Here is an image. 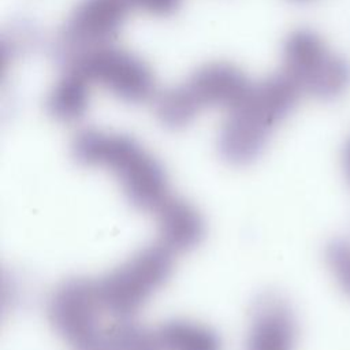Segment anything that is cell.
Wrapping results in <instances>:
<instances>
[{
	"label": "cell",
	"instance_id": "cell-5",
	"mask_svg": "<svg viewBox=\"0 0 350 350\" xmlns=\"http://www.w3.org/2000/svg\"><path fill=\"white\" fill-rule=\"evenodd\" d=\"M279 72L301 96L332 100L350 88V63L334 53L310 29H297L286 37Z\"/></svg>",
	"mask_w": 350,
	"mask_h": 350
},
{
	"label": "cell",
	"instance_id": "cell-9",
	"mask_svg": "<svg viewBox=\"0 0 350 350\" xmlns=\"http://www.w3.org/2000/svg\"><path fill=\"white\" fill-rule=\"evenodd\" d=\"M298 324L293 308L275 293L261 294L252 306L243 350H295Z\"/></svg>",
	"mask_w": 350,
	"mask_h": 350
},
{
	"label": "cell",
	"instance_id": "cell-13",
	"mask_svg": "<svg viewBox=\"0 0 350 350\" xmlns=\"http://www.w3.org/2000/svg\"><path fill=\"white\" fill-rule=\"evenodd\" d=\"M79 350H159L153 329L131 319H116L86 346Z\"/></svg>",
	"mask_w": 350,
	"mask_h": 350
},
{
	"label": "cell",
	"instance_id": "cell-12",
	"mask_svg": "<svg viewBox=\"0 0 350 350\" xmlns=\"http://www.w3.org/2000/svg\"><path fill=\"white\" fill-rule=\"evenodd\" d=\"M153 332L159 350H223L220 335L196 320L171 319Z\"/></svg>",
	"mask_w": 350,
	"mask_h": 350
},
{
	"label": "cell",
	"instance_id": "cell-2",
	"mask_svg": "<svg viewBox=\"0 0 350 350\" xmlns=\"http://www.w3.org/2000/svg\"><path fill=\"white\" fill-rule=\"evenodd\" d=\"M299 97L301 93L280 72L252 82L243 97L226 112L217 135L220 157L231 165L257 160Z\"/></svg>",
	"mask_w": 350,
	"mask_h": 350
},
{
	"label": "cell",
	"instance_id": "cell-11",
	"mask_svg": "<svg viewBox=\"0 0 350 350\" xmlns=\"http://www.w3.org/2000/svg\"><path fill=\"white\" fill-rule=\"evenodd\" d=\"M92 90L88 78L78 68L67 64L46 96V112L60 123H75L86 115Z\"/></svg>",
	"mask_w": 350,
	"mask_h": 350
},
{
	"label": "cell",
	"instance_id": "cell-17",
	"mask_svg": "<svg viewBox=\"0 0 350 350\" xmlns=\"http://www.w3.org/2000/svg\"><path fill=\"white\" fill-rule=\"evenodd\" d=\"M290 1H295V3H308V1H312V0H290Z\"/></svg>",
	"mask_w": 350,
	"mask_h": 350
},
{
	"label": "cell",
	"instance_id": "cell-6",
	"mask_svg": "<svg viewBox=\"0 0 350 350\" xmlns=\"http://www.w3.org/2000/svg\"><path fill=\"white\" fill-rule=\"evenodd\" d=\"M92 83L113 97L139 104L157 94L156 78L150 66L138 55L113 44L97 46L68 59Z\"/></svg>",
	"mask_w": 350,
	"mask_h": 350
},
{
	"label": "cell",
	"instance_id": "cell-1",
	"mask_svg": "<svg viewBox=\"0 0 350 350\" xmlns=\"http://www.w3.org/2000/svg\"><path fill=\"white\" fill-rule=\"evenodd\" d=\"M70 150L78 164L112 172L137 209L154 213L172 196L163 164L130 135L85 129L74 135Z\"/></svg>",
	"mask_w": 350,
	"mask_h": 350
},
{
	"label": "cell",
	"instance_id": "cell-8",
	"mask_svg": "<svg viewBox=\"0 0 350 350\" xmlns=\"http://www.w3.org/2000/svg\"><path fill=\"white\" fill-rule=\"evenodd\" d=\"M134 10L130 0H81L68 15L59 37L67 59L112 44Z\"/></svg>",
	"mask_w": 350,
	"mask_h": 350
},
{
	"label": "cell",
	"instance_id": "cell-7",
	"mask_svg": "<svg viewBox=\"0 0 350 350\" xmlns=\"http://www.w3.org/2000/svg\"><path fill=\"white\" fill-rule=\"evenodd\" d=\"M48 319L60 338L72 350L94 339L101 331L105 313L90 279L72 278L62 282L48 299Z\"/></svg>",
	"mask_w": 350,
	"mask_h": 350
},
{
	"label": "cell",
	"instance_id": "cell-4",
	"mask_svg": "<svg viewBox=\"0 0 350 350\" xmlns=\"http://www.w3.org/2000/svg\"><path fill=\"white\" fill-rule=\"evenodd\" d=\"M175 256L156 242L94 280L104 312L115 319H131L168 282Z\"/></svg>",
	"mask_w": 350,
	"mask_h": 350
},
{
	"label": "cell",
	"instance_id": "cell-10",
	"mask_svg": "<svg viewBox=\"0 0 350 350\" xmlns=\"http://www.w3.org/2000/svg\"><path fill=\"white\" fill-rule=\"evenodd\" d=\"M159 241L174 254L196 249L205 238L206 223L200 209L185 198L171 196L154 212Z\"/></svg>",
	"mask_w": 350,
	"mask_h": 350
},
{
	"label": "cell",
	"instance_id": "cell-16",
	"mask_svg": "<svg viewBox=\"0 0 350 350\" xmlns=\"http://www.w3.org/2000/svg\"><path fill=\"white\" fill-rule=\"evenodd\" d=\"M343 163H345V171L347 175V179L350 182V138L347 139L345 145V152H343Z\"/></svg>",
	"mask_w": 350,
	"mask_h": 350
},
{
	"label": "cell",
	"instance_id": "cell-15",
	"mask_svg": "<svg viewBox=\"0 0 350 350\" xmlns=\"http://www.w3.org/2000/svg\"><path fill=\"white\" fill-rule=\"evenodd\" d=\"M134 10H141L154 16H168L174 14L183 0H130Z\"/></svg>",
	"mask_w": 350,
	"mask_h": 350
},
{
	"label": "cell",
	"instance_id": "cell-14",
	"mask_svg": "<svg viewBox=\"0 0 350 350\" xmlns=\"http://www.w3.org/2000/svg\"><path fill=\"white\" fill-rule=\"evenodd\" d=\"M325 262L340 290L350 297V241L334 239L325 247Z\"/></svg>",
	"mask_w": 350,
	"mask_h": 350
},
{
	"label": "cell",
	"instance_id": "cell-3",
	"mask_svg": "<svg viewBox=\"0 0 350 350\" xmlns=\"http://www.w3.org/2000/svg\"><path fill=\"white\" fill-rule=\"evenodd\" d=\"M252 81L237 66L212 62L194 70L185 81L156 94L154 115L170 130L191 124L205 109L232 108L247 92Z\"/></svg>",
	"mask_w": 350,
	"mask_h": 350
}]
</instances>
